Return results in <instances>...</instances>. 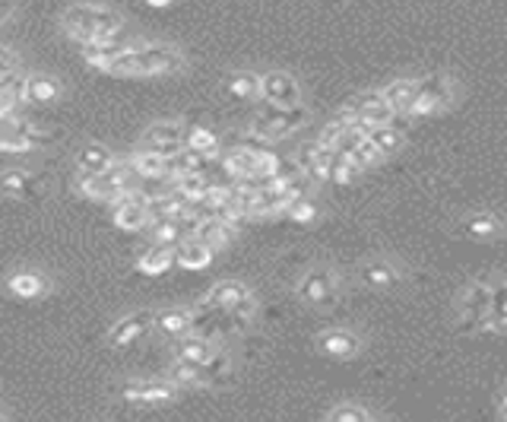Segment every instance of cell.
<instances>
[{
	"instance_id": "1",
	"label": "cell",
	"mask_w": 507,
	"mask_h": 422,
	"mask_svg": "<svg viewBox=\"0 0 507 422\" xmlns=\"http://www.w3.org/2000/svg\"><path fill=\"white\" fill-rule=\"evenodd\" d=\"M61 29L73 42H114L124 29V19L118 10H108L99 4H76L61 16Z\"/></svg>"
},
{
	"instance_id": "2",
	"label": "cell",
	"mask_w": 507,
	"mask_h": 422,
	"mask_svg": "<svg viewBox=\"0 0 507 422\" xmlns=\"http://www.w3.org/2000/svg\"><path fill=\"white\" fill-rule=\"evenodd\" d=\"M260 102V112H257V121H254V131L260 133V137H267L269 143H276V140L288 137V133H295L298 127L307 124V112L301 108V102H295V105H269V102L257 99Z\"/></svg>"
},
{
	"instance_id": "3",
	"label": "cell",
	"mask_w": 507,
	"mask_h": 422,
	"mask_svg": "<svg viewBox=\"0 0 507 422\" xmlns=\"http://www.w3.org/2000/svg\"><path fill=\"white\" fill-rule=\"evenodd\" d=\"M51 140V131L32 124V121L19 118V112H4L0 114V152H32L42 143Z\"/></svg>"
},
{
	"instance_id": "4",
	"label": "cell",
	"mask_w": 507,
	"mask_h": 422,
	"mask_svg": "<svg viewBox=\"0 0 507 422\" xmlns=\"http://www.w3.org/2000/svg\"><path fill=\"white\" fill-rule=\"evenodd\" d=\"M175 340H178L175 359L203 366L210 375H226V359H222V353L216 349V343L203 340V337H197V334H184V337H175Z\"/></svg>"
},
{
	"instance_id": "5",
	"label": "cell",
	"mask_w": 507,
	"mask_h": 422,
	"mask_svg": "<svg viewBox=\"0 0 507 422\" xmlns=\"http://www.w3.org/2000/svg\"><path fill=\"white\" fill-rule=\"evenodd\" d=\"M295 296L307 305H320V309H324V305H333L336 302V277H333L330 270H324V267H317V270L305 273V277L298 280Z\"/></svg>"
},
{
	"instance_id": "6",
	"label": "cell",
	"mask_w": 507,
	"mask_h": 422,
	"mask_svg": "<svg viewBox=\"0 0 507 422\" xmlns=\"http://www.w3.org/2000/svg\"><path fill=\"white\" fill-rule=\"evenodd\" d=\"M178 397V388L165 381H131V385L121 388V400L140 407H156V404H171Z\"/></svg>"
},
{
	"instance_id": "7",
	"label": "cell",
	"mask_w": 507,
	"mask_h": 422,
	"mask_svg": "<svg viewBox=\"0 0 507 422\" xmlns=\"http://www.w3.org/2000/svg\"><path fill=\"white\" fill-rule=\"evenodd\" d=\"M489 299H492V286L485 283V280H476V283L466 286V292L457 302L460 315H463L460 330H479V321H483V315L489 311Z\"/></svg>"
},
{
	"instance_id": "8",
	"label": "cell",
	"mask_w": 507,
	"mask_h": 422,
	"mask_svg": "<svg viewBox=\"0 0 507 422\" xmlns=\"http://www.w3.org/2000/svg\"><path fill=\"white\" fill-rule=\"evenodd\" d=\"M181 140H184V124H178V121H156V124L143 133L140 146L159 152V156H165V159H171L178 150H181Z\"/></svg>"
},
{
	"instance_id": "9",
	"label": "cell",
	"mask_w": 507,
	"mask_h": 422,
	"mask_svg": "<svg viewBox=\"0 0 507 422\" xmlns=\"http://www.w3.org/2000/svg\"><path fill=\"white\" fill-rule=\"evenodd\" d=\"M140 64H143V76H169L181 67V51L171 44H150L140 42Z\"/></svg>"
},
{
	"instance_id": "10",
	"label": "cell",
	"mask_w": 507,
	"mask_h": 422,
	"mask_svg": "<svg viewBox=\"0 0 507 422\" xmlns=\"http://www.w3.org/2000/svg\"><path fill=\"white\" fill-rule=\"evenodd\" d=\"M301 95L298 83H295V76L282 74V70H269V74L260 76V99L269 102V105H295Z\"/></svg>"
},
{
	"instance_id": "11",
	"label": "cell",
	"mask_w": 507,
	"mask_h": 422,
	"mask_svg": "<svg viewBox=\"0 0 507 422\" xmlns=\"http://www.w3.org/2000/svg\"><path fill=\"white\" fill-rule=\"evenodd\" d=\"M150 328H152V311H133V315H124L121 321L112 324V330H108V347L112 349L131 347V343H137Z\"/></svg>"
},
{
	"instance_id": "12",
	"label": "cell",
	"mask_w": 507,
	"mask_h": 422,
	"mask_svg": "<svg viewBox=\"0 0 507 422\" xmlns=\"http://www.w3.org/2000/svg\"><path fill=\"white\" fill-rule=\"evenodd\" d=\"M216 258V248H210L203 239L197 235H184L181 241L175 245V264L181 270H207Z\"/></svg>"
},
{
	"instance_id": "13",
	"label": "cell",
	"mask_w": 507,
	"mask_h": 422,
	"mask_svg": "<svg viewBox=\"0 0 507 422\" xmlns=\"http://www.w3.org/2000/svg\"><path fill=\"white\" fill-rule=\"evenodd\" d=\"M63 95V86L48 74H32L23 76V102L29 105H51Z\"/></svg>"
},
{
	"instance_id": "14",
	"label": "cell",
	"mask_w": 507,
	"mask_h": 422,
	"mask_svg": "<svg viewBox=\"0 0 507 422\" xmlns=\"http://www.w3.org/2000/svg\"><path fill=\"white\" fill-rule=\"evenodd\" d=\"M131 169H133V175H137L140 182H146V184L169 182V175H171L169 159L159 156V152H152V150H143V146H140V150L131 156Z\"/></svg>"
},
{
	"instance_id": "15",
	"label": "cell",
	"mask_w": 507,
	"mask_h": 422,
	"mask_svg": "<svg viewBox=\"0 0 507 422\" xmlns=\"http://www.w3.org/2000/svg\"><path fill=\"white\" fill-rule=\"evenodd\" d=\"M317 349L324 356H333V359H352L362 349V340L352 330H327V334L317 337Z\"/></svg>"
},
{
	"instance_id": "16",
	"label": "cell",
	"mask_w": 507,
	"mask_h": 422,
	"mask_svg": "<svg viewBox=\"0 0 507 422\" xmlns=\"http://www.w3.org/2000/svg\"><path fill=\"white\" fill-rule=\"evenodd\" d=\"M38 182L23 169H4L0 172V197H13V201H32L38 197Z\"/></svg>"
},
{
	"instance_id": "17",
	"label": "cell",
	"mask_w": 507,
	"mask_h": 422,
	"mask_svg": "<svg viewBox=\"0 0 507 422\" xmlns=\"http://www.w3.org/2000/svg\"><path fill=\"white\" fill-rule=\"evenodd\" d=\"M352 108H356V114L368 127H384V124H394L396 121V114L390 112V105L384 102L381 93H365L358 102H352Z\"/></svg>"
},
{
	"instance_id": "18",
	"label": "cell",
	"mask_w": 507,
	"mask_h": 422,
	"mask_svg": "<svg viewBox=\"0 0 507 422\" xmlns=\"http://www.w3.org/2000/svg\"><path fill=\"white\" fill-rule=\"evenodd\" d=\"M190 235H197V239H203L210 248H216V251H219V248L232 245L235 235H239V229H235L232 222H222V220H216V216L210 213V216H203V220L197 222V229Z\"/></svg>"
},
{
	"instance_id": "19",
	"label": "cell",
	"mask_w": 507,
	"mask_h": 422,
	"mask_svg": "<svg viewBox=\"0 0 507 422\" xmlns=\"http://www.w3.org/2000/svg\"><path fill=\"white\" fill-rule=\"evenodd\" d=\"M112 220L114 226L121 229V232H143L146 226H150V203H137V201H127L121 203V207L112 210Z\"/></svg>"
},
{
	"instance_id": "20",
	"label": "cell",
	"mask_w": 507,
	"mask_h": 422,
	"mask_svg": "<svg viewBox=\"0 0 507 422\" xmlns=\"http://www.w3.org/2000/svg\"><path fill=\"white\" fill-rule=\"evenodd\" d=\"M171 267H175V248L171 245H150L137 258V270L143 273V277H162Z\"/></svg>"
},
{
	"instance_id": "21",
	"label": "cell",
	"mask_w": 507,
	"mask_h": 422,
	"mask_svg": "<svg viewBox=\"0 0 507 422\" xmlns=\"http://www.w3.org/2000/svg\"><path fill=\"white\" fill-rule=\"evenodd\" d=\"M190 324H194V311L190 309H165L152 315V328L165 337H184L190 334Z\"/></svg>"
},
{
	"instance_id": "22",
	"label": "cell",
	"mask_w": 507,
	"mask_h": 422,
	"mask_svg": "<svg viewBox=\"0 0 507 422\" xmlns=\"http://www.w3.org/2000/svg\"><path fill=\"white\" fill-rule=\"evenodd\" d=\"M6 290L16 299H42L44 292H48V280L38 270H16L6 280Z\"/></svg>"
},
{
	"instance_id": "23",
	"label": "cell",
	"mask_w": 507,
	"mask_h": 422,
	"mask_svg": "<svg viewBox=\"0 0 507 422\" xmlns=\"http://www.w3.org/2000/svg\"><path fill=\"white\" fill-rule=\"evenodd\" d=\"M248 296H251V290H248L245 283H239V280H222V283H216L213 290H210L207 302L213 305V309L232 311L235 305H241Z\"/></svg>"
},
{
	"instance_id": "24",
	"label": "cell",
	"mask_w": 507,
	"mask_h": 422,
	"mask_svg": "<svg viewBox=\"0 0 507 422\" xmlns=\"http://www.w3.org/2000/svg\"><path fill=\"white\" fill-rule=\"evenodd\" d=\"M169 381L175 388H210V385H213V375H210L203 366L175 359V362H171V368H169Z\"/></svg>"
},
{
	"instance_id": "25",
	"label": "cell",
	"mask_w": 507,
	"mask_h": 422,
	"mask_svg": "<svg viewBox=\"0 0 507 422\" xmlns=\"http://www.w3.org/2000/svg\"><path fill=\"white\" fill-rule=\"evenodd\" d=\"M415 93H419V80H394L381 89L384 102H387L394 114H406L415 99Z\"/></svg>"
},
{
	"instance_id": "26",
	"label": "cell",
	"mask_w": 507,
	"mask_h": 422,
	"mask_svg": "<svg viewBox=\"0 0 507 422\" xmlns=\"http://www.w3.org/2000/svg\"><path fill=\"white\" fill-rule=\"evenodd\" d=\"M190 201L188 197H181L178 191H165V194L152 197L150 201V216L152 220H181L184 213H188Z\"/></svg>"
},
{
	"instance_id": "27",
	"label": "cell",
	"mask_w": 507,
	"mask_h": 422,
	"mask_svg": "<svg viewBox=\"0 0 507 422\" xmlns=\"http://www.w3.org/2000/svg\"><path fill=\"white\" fill-rule=\"evenodd\" d=\"M80 51H83V61H86L89 67L105 74V67L121 54V51H124V44H118V38H114V42H83Z\"/></svg>"
},
{
	"instance_id": "28",
	"label": "cell",
	"mask_w": 507,
	"mask_h": 422,
	"mask_svg": "<svg viewBox=\"0 0 507 422\" xmlns=\"http://www.w3.org/2000/svg\"><path fill=\"white\" fill-rule=\"evenodd\" d=\"M188 150L200 152L203 159H216L222 152L219 146V137H216L213 131H207V127H184V140H181Z\"/></svg>"
},
{
	"instance_id": "29",
	"label": "cell",
	"mask_w": 507,
	"mask_h": 422,
	"mask_svg": "<svg viewBox=\"0 0 507 422\" xmlns=\"http://www.w3.org/2000/svg\"><path fill=\"white\" fill-rule=\"evenodd\" d=\"M112 162H114V152L105 143H95V140L76 152V169L80 172H105Z\"/></svg>"
},
{
	"instance_id": "30",
	"label": "cell",
	"mask_w": 507,
	"mask_h": 422,
	"mask_svg": "<svg viewBox=\"0 0 507 422\" xmlns=\"http://www.w3.org/2000/svg\"><path fill=\"white\" fill-rule=\"evenodd\" d=\"M19 105H23V74L6 70V74H0V114L19 112Z\"/></svg>"
},
{
	"instance_id": "31",
	"label": "cell",
	"mask_w": 507,
	"mask_h": 422,
	"mask_svg": "<svg viewBox=\"0 0 507 422\" xmlns=\"http://www.w3.org/2000/svg\"><path fill=\"white\" fill-rule=\"evenodd\" d=\"M222 169H226V175L232 178V182L254 175V152L245 150V146H232V150L222 156Z\"/></svg>"
},
{
	"instance_id": "32",
	"label": "cell",
	"mask_w": 507,
	"mask_h": 422,
	"mask_svg": "<svg viewBox=\"0 0 507 422\" xmlns=\"http://www.w3.org/2000/svg\"><path fill=\"white\" fill-rule=\"evenodd\" d=\"M76 191H80L83 197H89V201H102V203L112 197V184H108L105 172H80Z\"/></svg>"
},
{
	"instance_id": "33",
	"label": "cell",
	"mask_w": 507,
	"mask_h": 422,
	"mask_svg": "<svg viewBox=\"0 0 507 422\" xmlns=\"http://www.w3.org/2000/svg\"><path fill=\"white\" fill-rule=\"evenodd\" d=\"M171 191H178L181 197H188V201H200L203 191H207L210 178L207 172H184V175H171Z\"/></svg>"
},
{
	"instance_id": "34",
	"label": "cell",
	"mask_w": 507,
	"mask_h": 422,
	"mask_svg": "<svg viewBox=\"0 0 507 422\" xmlns=\"http://www.w3.org/2000/svg\"><path fill=\"white\" fill-rule=\"evenodd\" d=\"M226 93L232 95V99H241V102H257V99H260V76H257V74L229 76Z\"/></svg>"
},
{
	"instance_id": "35",
	"label": "cell",
	"mask_w": 507,
	"mask_h": 422,
	"mask_svg": "<svg viewBox=\"0 0 507 422\" xmlns=\"http://www.w3.org/2000/svg\"><path fill=\"white\" fill-rule=\"evenodd\" d=\"M150 235H152V245H171L175 248L178 241L184 239V229L181 220H150Z\"/></svg>"
},
{
	"instance_id": "36",
	"label": "cell",
	"mask_w": 507,
	"mask_h": 422,
	"mask_svg": "<svg viewBox=\"0 0 507 422\" xmlns=\"http://www.w3.org/2000/svg\"><path fill=\"white\" fill-rule=\"evenodd\" d=\"M362 277H365V283L368 286L384 290V286H394L396 280H400V273H396V267L387 264V260H371V264H365Z\"/></svg>"
},
{
	"instance_id": "37",
	"label": "cell",
	"mask_w": 507,
	"mask_h": 422,
	"mask_svg": "<svg viewBox=\"0 0 507 422\" xmlns=\"http://www.w3.org/2000/svg\"><path fill=\"white\" fill-rule=\"evenodd\" d=\"M105 178L112 184V194H121V191L133 188V169H131V159H114L112 165L105 169Z\"/></svg>"
},
{
	"instance_id": "38",
	"label": "cell",
	"mask_w": 507,
	"mask_h": 422,
	"mask_svg": "<svg viewBox=\"0 0 507 422\" xmlns=\"http://www.w3.org/2000/svg\"><path fill=\"white\" fill-rule=\"evenodd\" d=\"M368 140L377 146V150L384 152V156H390V152H396L403 146V133L396 131L394 124H384V127H371L368 131Z\"/></svg>"
},
{
	"instance_id": "39",
	"label": "cell",
	"mask_w": 507,
	"mask_h": 422,
	"mask_svg": "<svg viewBox=\"0 0 507 422\" xmlns=\"http://www.w3.org/2000/svg\"><path fill=\"white\" fill-rule=\"evenodd\" d=\"M349 159L358 165V169L365 172V169H375V165H381L387 156H384V152L377 150V146L371 143L368 137H362V140H358V143H356V150H352V156H349Z\"/></svg>"
},
{
	"instance_id": "40",
	"label": "cell",
	"mask_w": 507,
	"mask_h": 422,
	"mask_svg": "<svg viewBox=\"0 0 507 422\" xmlns=\"http://www.w3.org/2000/svg\"><path fill=\"white\" fill-rule=\"evenodd\" d=\"M324 419H330V422H371L375 419V413L365 410V407H358V404H339V407H333V410H327Z\"/></svg>"
},
{
	"instance_id": "41",
	"label": "cell",
	"mask_w": 507,
	"mask_h": 422,
	"mask_svg": "<svg viewBox=\"0 0 507 422\" xmlns=\"http://www.w3.org/2000/svg\"><path fill=\"white\" fill-rule=\"evenodd\" d=\"M441 108H447V102H444V99H438V95H434V93H425V89H419L406 114H413V118H428V114L441 112Z\"/></svg>"
},
{
	"instance_id": "42",
	"label": "cell",
	"mask_w": 507,
	"mask_h": 422,
	"mask_svg": "<svg viewBox=\"0 0 507 422\" xmlns=\"http://www.w3.org/2000/svg\"><path fill=\"white\" fill-rule=\"evenodd\" d=\"M362 175V169H358L352 159H346V156H333V165H330V182L333 184H352L356 178Z\"/></svg>"
},
{
	"instance_id": "43",
	"label": "cell",
	"mask_w": 507,
	"mask_h": 422,
	"mask_svg": "<svg viewBox=\"0 0 507 422\" xmlns=\"http://www.w3.org/2000/svg\"><path fill=\"white\" fill-rule=\"evenodd\" d=\"M276 169H279V152H273L269 146H263V150L254 152V178L267 182V178L276 175Z\"/></svg>"
},
{
	"instance_id": "44",
	"label": "cell",
	"mask_w": 507,
	"mask_h": 422,
	"mask_svg": "<svg viewBox=\"0 0 507 422\" xmlns=\"http://www.w3.org/2000/svg\"><path fill=\"white\" fill-rule=\"evenodd\" d=\"M466 232L476 235V239H489V235L498 232V220L492 213H476L466 220Z\"/></svg>"
},
{
	"instance_id": "45",
	"label": "cell",
	"mask_w": 507,
	"mask_h": 422,
	"mask_svg": "<svg viewBox=\"0 0 507 422\" xmlns=\"http://www.w3.org/2000/svg\"><path fill=\"white\" fill-rule=\"evenodd\" d=\"M286 216L292 222H305V226H307V222L317 220V203H314L311 197H301V201H295L292 207L286 210Z\"/></svg>"
},
{
	"instance_id": "46",
	"label": "cell",
	"mask_w": 507,
	"mask_h": 422,
	"mask_svg": "<svg viewBox=\"0 0 507 422\" xmlns=\"http://www.w3.org/2000/svg\"><path fill=\"white\" fill-rule=\"evenodd\" d=\"M343 137V127L336 124V121H327L324 124V131H320V137H317V143H324V146H336V140Z\"/></svg>"
},
{
	"instance_id": "47",
	"label": "cell",
	"mask_w": 507,
	"mask_h": 422,
	"mask_svg": "<svg viewBox=\"0 0 507 422\" xmlns=\"http://www.w3.org/2000/svg\"><path fill=\"white\" fill-rule=\"evenodd\" d=\"M16 67H19V54L13 48H6V44H0V74L16 70Z\"/></svg>"
},
{
	"instance_id": "48",
	"label": "cell",
	"mask_w": 507,
	"mask_h": 422,
	"mask_svg": "<svg viewBox=\"0 0 507 422\" xmlns=\"http://www.w3.org/2000/svg\"><path fill=\"white\" fill-rule=\"evenodd\" d=\"M10 13H13V4H10V0H0V25H4L6 19H10Z\"/></svg>"
},
{
	"instance_id": "49",
	"label": "cell",
	"mask_w": 507,
	"mask_h": 422,
	"mask_svg": "<svg viewBox=\"0 0 507 422\" xmlns=\"http://www.w3.org/2000/svg\"><path fill=\"white\" fill-rule=\"evenodd\" d=\"M150 6H169V4H175V0H146Z\"/></svg>"
},
{
	"instance_id": "50",
	"label": "cell",
	"mask_w": 507,
	"mask_h": 422,
	"mask_svg": "<svg viewBox=\"0 0 507 422\" xmlns=\"http://www.w3.org/2000/svg\"><path fill=\"white\" fill-rule=\"evenodd\" d=\"M0 417H4V410H0Z\"/></svg>"
}]
</instances>
